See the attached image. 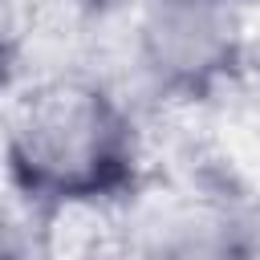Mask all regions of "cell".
I'll return each instance as SVG.
<instances>
[{
  "mask_svg": "<svg viewBox=\"0 0 260 260\" xmlns=\"http://www.w3.org/2000/svg\"><path fill=\"white\" fill-rule=\"evenodd\" d=\"M0 260H4V248H0Z\"/></svg>",
  "mask_w": 260,
  "mask_h": 260,
  "instance_id": "obj_6",
  "label": "cell"
},
{
  "mask_svg": "<svg viewBox=\"0 0 260 260\" xmlns=\"http://www.w3.org/2000/svg\"><path fill=\"white\" fill-rule=\"evenodd\" d=\"M8 179L45 207L118 199L138 175V130L126 106L85 73L28 85L4 122Z\"/></svg>",
  "mask_w": 260,
  "mask_h": 260,
  "instance_id": "obj_1",
  "label": "cell"
},
{
  "mask_svg": "<svg viewBox=\"0 0 260 260\" xmlns=\"http://www.w3.org/2000/svg\"><path fill=\"white\" fill-rule=\"evenodd\" d=\"M24 49V0H0V89L12 81Z\"/></svg>",
  "mask_w": 260,
  "mask_h": 260,
  "instance_id": "obj_4",
  "label": "cell"
},
{
  "mask_svg": "<svg viewBox=\"0 0 260 260\" xmlns=\"http://www.w3.org/2000/svg\"><path fill=\"white\" fill-rule=\"evenodd\" d=\"M134 45L154 89L171 98H207L240 69V0H142Z\"/></svg>",
  "mask_w": 260,
  "mask_h": 260,
  "instance_id": "obj_2",
  "label": "cell"
},
{
  "mask_svg": "<svg viewBox=\"0 0 260 260\" xmlns=\"http://www.w3.org/2000/svg\"><path fill=\"white\" fill-rule=\"evenodd\" d=\"M134 260H252V232L223 203L179 199L146 219Z\"/></svg>",
  "mask_w": 260,
  "mask_h": 260,
  "instance_id": "obj_3",
  "label": "cell"
},
{
  "mask_svg": "<svg viewBox=\"0 0 260 260\" xmlns=\"http://www.w3.org/2000/svg\"><path fill=\"white\" fill-rule=\"evenodd\" d=\"M77 4H89V8H102V4H110V0H77Z\"/></svg>",
  "mask_w": 260,
  "mask_h": 260,
  "instance_id": "obj_5",
  "label": "cell"
}]
</instances>
